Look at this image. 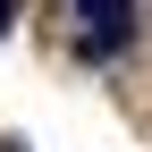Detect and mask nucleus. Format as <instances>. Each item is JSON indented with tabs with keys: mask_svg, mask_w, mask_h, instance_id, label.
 <instances>
[{
	"mask_svg": "<svg viewBox=\"0 0 152 152\" xmlns=\"http://www.w3.org/2000/svg\"><path fill=\"white\" fill-rule=\"evenodd\" d=\"M135 34V0H76V51L85 59H118Z\"/></svg>",
	"mask_w": 152,
	"mask_h": 152,
	"instance_id": "f257e3e1",
	"label": "nucleus"
},
{
	"mask_svg": "<svg viewBox=\"0 0 152 152\" xmlns=\"http://www.w3.org/2000/svg\"><path fill=\"white\" fill-rule=\"evenodd\" d=\"M9 17H17V9H9V0H0V34H9Z\"/></svg>",
	"mask_w": 152,
	"mask_h": 152,
	"instance_id": "f03ea898",
	"label": "nucleus"
}]
</instances>
